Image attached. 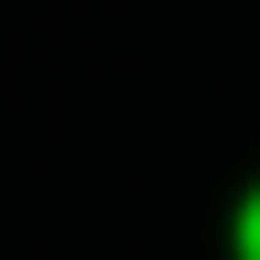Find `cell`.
Instances as JSON below:
<instances>
[{
	"instance_id": "6da1fadb",
	"label": "cell",
	"mask_w": 260,
	"mask_h": 260,
	"mask_svg": "<svg viewBox=\"0 0 260 260\" xmlns=\"http://www.w3.org/2000/svg\"><path fill=\"white\" fill-rule=\"evenodd\" d=\"M229 260H260V177L240 187V208H229Z\"/></svg>"
}]
</instances>
